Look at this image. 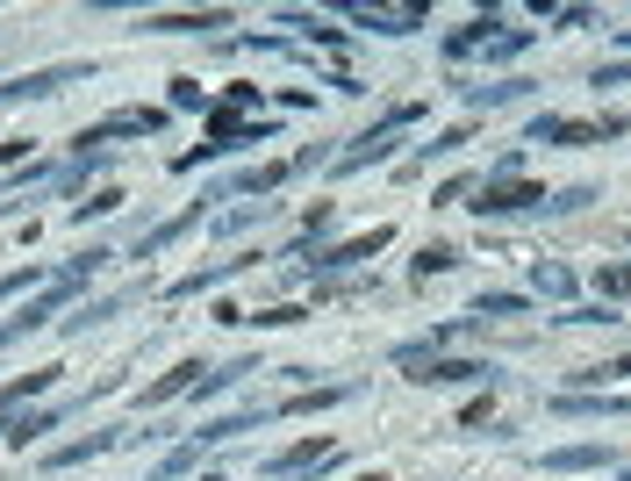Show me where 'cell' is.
Instances as JSON below:
<instances>
[{
    "label": "cell",
    "mask_w": 631,
    "mask_h": 481,
    "mask_svg": "<svg viewBox=\"0 0 631 481\" xmlns=\"http://www.w3.org/2000/svg\"><path fill=\"white\" fill-rule=\"evenodd\" d=\"M101 266H108V252H101V244H86V252L72 258V266H58V274H51V288L36 294V302H22V310L8 316V324H0V345H15V338H29V330L58 324V310H65L72 294H80V288H86V280H94V274H101Z\"/></svg>",
    "instance_id": "1"
},
{
    "label": "cell",
    "mask_w": 631,
    "mask_h": 481,
    "mask_svg": "<svg viewBox=\"0 0 631 481\" xmlns=\"http://www.w3.org/2000/svg\"><path fill=\"white\" fill-rule=\"evenodd\" d=\"M488 58V65H502V58H517V51H531V29H510V22H495V15H474L466 29H452L445 36V58Z\"/></svg>",
    "instance_id": "2"
},
{
    "label": "cell",
    "mask_w": 631,
    "mask_h": 481,
    "mask_svg": "<svg viewBox=\"0 0 631 481\" xmlns=\"http://www.w3.org/2000/svg\"><path fill=\"white\" fill-rule=\"evenodd\" d=\"M94 58H65V65H44V72H22V80H0V108L15 101H51V94H65V86H86L94 80Z\"/></svg>",
    "instance_id": "3"
},
{
    "label": "cell",
    "mask_w": 631,
    "mask_h": 481,
    "mask_svg": "<svg viewBox=\"0 0 631 481\" xmlns=\"http://www.w3.org/2000/svg\"><path fill=\"white\" fill-rule=\"evenodd\" d=\"M424 116V101H410V108H395L388 122H374V130H366V137H352L338 152V172H366V166H380V158H388V144H395V130H410V122Z\"/></svg>",
    "instance_id": "4"
},
{
    "label": "cell",
    "mask_w": 631,
    "mask_h": 481,
    "mask_svg": "<svg viewBox=\"0 0 631 481\" xmlns=\"http://www.w3.org/2000/svg\"><path fill=\"white\" fill-rule=\"evenodd\" d=\"M410 366L416 388H474V381H488L495 388V366L488 360H438V352H424V360H402Z\"/></svg>",
    "instance_id": "5"
},
{
    "label": "cell",
    "mask_w": 631,
    "mask_h": 481,
    "mask_svg": "<svg viewBox=\"0 0 631 481\" xmlns=\"http://www.w3.org/2000/svg\"><path fill=\"white\" fill-rule=\"evenodd\" d=\"M631 122L624 116H603V122H574V116H538L531 122V144H603V137H624Z\"/></svg>",
    "instance_id": "6"
},
{
    "label": "cell",
    "mask_w": 631,
    "mask_h": 481,
    "mask_svg": "<svg viewBox=\"0 0 631 481\" xmlns=\"http://www.w3.org/2000/svg\"><path fill=\"white\" fill-rule=\"evenodd\" d=\"M546 202H553V194L531 188V180H488V188H481V202H466V208L488 224V216H524V208H538V216H546Z\"/></svg>",
    "instance_id": "7"
},
{
    "label": "cell",
    "mask_w": 631,
    "mask_h": 481,
    "mask_svg": "<svg viewBox=\"0 0 631 481\" xmlns=\"http://www.w3.org/2000/svg\"><path fill=\"white\" fill-rule=\"evenodd\" d=\"M158 130H166V108H116L108 122L80 130V152H86V144L101 152V144H116V137H158Z\"/></svg>",
    "instance_id": "8"
},
{
    "label": "cell",
    "mask_w": 631,
    "mask_h": 481,
    "mask_svg": "<svg viewBox=\"0 0 631 481\" xmlns=\"http://www.w3.org/2000/svg\"><path fill=\"white\" fill-rule=\"evenodd\" d=\"M344 15H359L374 36H416L424 29V8H374V0H338Z\"/></svg>",
    "instance_id": "9"
},
{
    "label": "cell",
    "mask_w": 631,
    "mask_h": 481,
    "mask_svg": "<svg viewBox=\"0 0 631 481\" xmlns=\"http://www.w3.org/2000/svg\"><path fill=\"white\" fill-rule=\"evenodd\" d=\"M144 29L151 36H216V29H230V8H180V15H144Z\"/></svg>",
    "instance_id": "10"
},
{
    "label": "cell",
    "mask_w": 631,
    "mask_h": 481,
    "mask_svg": "<svg viewBox=\"0 0 631 481\" xmlns=\"http://www.w3.org/2000/svg\"><path fill=\"white\" fill-rule=\"evenodd\" d=\"M388 238H395V230H388V224H374L366 238H344V244H330V252H316V266H324V274H338V266H359V258L388 252Z\"/></svg>",
    "instance_id": "11"
},
{
    "label": "cell",
    "mask_w": 631,
    "mask_h": 481,
    "mask_svg": "<svg viewBox=\"0 0 631 481\" xmlns=\"http://www.w3.org/2000/svg\"><path fill=\"white\" fill-rule=\"evenodd\" d=\"M208 137H216V152H238V144H274V122H244V116H230V108H216Z\"/></svg>",
    "instance_id": "12"
},
{
    "label": "cell",
    "mask_w": 631,
    "mask_h": 481,
    "mask_svg": "<svg viewBox=\"0 0 631 481\" xmlns=\"http://www.w3.org/2000/svg\"><path fill=\"white\" fill-rule=\"evenodd\" d=\"M130 302H144V288H122V294H101V302H80L72 316H58V330H94V324H108V316H122Z\"/></svg>",
    "instance_id": "13"
},
{
    "label": "cell",
    "mask_w": 631,
    "mask_h": 481,
    "mask_svg": "<svg viewBox=\"0 0 631 481\" xmlns=\"http://www.w3.org/2000/svg\"><path fill=\"white\" fill-rule=\"evenodd\" d=\"M202 374H208V366L202 360H180V366H172V374H158L151 381V388H144V410H158V402H172V396H187V388H202Z\"/></svg>",
    "instance_id": "14"
},
{
    "label": "cell",
    "mask_w": 631,
    "mask_h": 481,
    "mask_svg": "<svg viewBox=\"0 0 631 481\" xmlns=\"http://www.w3.org/2000/svg\"><path fill=\"white\" fill-rule=\"evenodd\" d=\"M244 266H258V252H238V258H216V266H202V274H187V280H172V302H187V294H202V288H216V280H230V274H244Z\"/></svg>",
    "instance_id": "15"
},
{
    "label": "cell",
    "mask_w": 631,
    "mask_h": 481,
    "mask_svg": "<svg viewBox=\"0 0 631 481\" xmlns=\"http://www.w3.org/2000/svg\"><path fill=\"white\" fill-rule=\"evenodd\" d=\"M330 460H338V446H330V438H302L294 453L266 460V474H308V467H330Z\"/></svg>",
    "instance_id": "16"
},
{
    "label": "cell",
    "mask_w": 631,
    "mask_h": 481,
    "mask_svg": "<svg viewBox=\"0 0 631 481\" xmlns=\"http://www.w3.org/2000/svg\"><path fill=\"white\" fill-rule=\"evenodd\" d=\"M108 446H122V431H94V438H72V446L44 453V467H80V460H101Z\"/></svg>",
    "instance_id": "17"
},
{
    "label": "cell",
    "mask_w": 631,
    "mask_h": 481,
    "mask_svg": "<svg viewBox=\"0 0 631 481\" xmlns=\"http://www.w3.org/2000/svg\"><path fill=\"white\" fill-rule=\"evenodd\" d=\"M531 86H538V80H481V86H460V94H466V108H510V101H524V94H531Z\"/></svg>",
    "instance_id": "18"
},
{
    "label": "cell",
    "mask_w": 631,
    "mask_h": 481,
    "mask_svg": "<svg viewBox=\"0 0 631 481\" xmlns=\"http://www.w3.org/2000/svg\"><path fill=\"white\" fill-rule=\"evenodd\" d=\"M51 381H58V366H29L22 381H8V388H0V424H8V410H22L29 396H44Z\"/></svg>",
    "instance_id": "19"
},
{
    "label": "cell",
    "mask_w": 631,
    "mask_h": 481,
    "mask_svg": "<svg viewBox=\"0 0 631 481\" xmlns=\"http://www.w3.org/2000/svg\"><path fill=\"white\" fill-rule=\"evenodd\" d=\"M560 417H631V396H560Z\"/></svg>",
    "instance_id": "20"
},
{
    "label": "cell",
    "mask_w": 631,
    "mask_h": 481,
    "mask_svg": "<svg viewBox=\"0 0 631 481\" xmlns=\"http://www.w3.org/2000/svg\"><path fill=\"white\" fill-rule=\"evenodd\" d=\"M553 474H581V467H610V446H553L546 453Z\"/></svg>",
    "instance_id": "21"
},
{
    "label": "cell",
    "mask_w": 631,
    "mask_h": 481,
    "mask_svg": "<svg viewBox=\"0 0 631 481\" xmlns=\"http://www.w3.org/2000/svg\"><path fill=\"white\" fill-rule=\"evenodd\" d=\"M460 144H474V122H460V130H438V137H430V144H424V152H416V158H410V166H402V172H424L430 158H452V152H460Z\"/></svg>",
    "instance_id": "22"
},
{
    "label": "cell",
    "mask_w": 631,
    "mask_h": 481,
    "mask_svg": "<svg viewBox=\"0 0 631 481\" xmlns=\"http://www.w3.org/2000/svg\"><path fill=\"white\" fill-rule=\"evenodd\" d=\"M194 224H202V202H194V208H187V216H172V224H166V230H151V238H144V244H137V258H151V252H166V244H172V238H187V230H194Z\"/></svg>",
    "instance_id": "23"
},
{
    "label": "cell",
    "mask_w": 631,
    "mask_h": 481,
    "mask_svg": "<svg viewBox=\"0 0 631 481\" xmlns=\"http://www.w3.org/2000/svg\"><path fill=\"white\" fill-rule=\"evenodd\" d=\"M596 294H603V302H624V294H631V258H610V266H596Z\"/></svg>",
    "instance_id": "24"
},
{
    "label": "cell",
    "mask_w": 631,
    "mask_h": 481,
    "mask_svg": "<svg viewBox=\"0 0 631 481\" xmlns=\"http://www.w3.org/2000/svg\"><path fill=\"white\" fill-rule=\"evenodd\" d=\"M58 424H65V410H29L22 424H8V438H15V446H29V438H44V431H58Z\"/></svg>",
    "instance_id": "25"
},
{
    "label": "cell",
    "mask_w": 631,
    "mask_h": 481,
    "mask_svg": "<svg viewBox=\"0 0 631 481\" xmlns=\"http://www.w3.org/2000/svg\"><path fill=\"white\" fill-rule=\"evenodd\" d=\"M22 288H51V266H15V274H0V302H8V294H22Z\"/></svg>",
    "instance_id": "26"
},
{
    "label": "cell",
    "mask_w": 631,
    "mask_h": 481,
    "mask_svg": "<svg viewBox=\"0 0 631 481\" xmlns=\"http://www.w3.org/2000/svg\"><path fill=\"white\" fill-rule=\"evenodd\" d=\"M244 374H258V360H230V366H216V374H202V396H222V388H238Z\"/></svg>",
    "instance_id": "27"
},
{
    "label": "cell",
    "mask_w": 631,
    "mask_h": 481,
    "mask_svg": "<svg viewBox=\"0 0 631 481\" xmlns=\"http://www.w3.org/2000/svg\"><path fill=\"white\" fill-rule=\"evenodd\" d=\"M610 381H631V360H603V366H581L574 388H610Z\"/></svg>",
    "instance_id": "28"
},
{
    "label": "cell",
    "mask_w": 631,
    "mask_h": 481,
    "mask_svg": "<svg viewBox=\"0 0 631 481\" xmlns=\"http://www.w3.org/2000/svg\"><path fill=\"white\" fill-rule=\"evenodd\" d=\"M308 310H294V302H280V310H244V324L252 330H288V324H302Z\"/></svg>",
    "instance_id": "29"
},
{
    "label": "cell",
    "mask_w": 631,
    "mask_h": 481,
    "mask_svg": "<svg viewBox=\"0 0 631 481\" xmlns=\"http://www.w3.org/2000/svg\"><path fill=\"white\" fill-rule=\"evenodd\" d=\"M452 266H460V252H452V244H424V252H416V274H452Z\"/></svg>",
    "instance_id": "30"
},
{
    "label": "cell",
    "mask_w": 631,
    "mask_h": 481,
    "mask_svg": "<svg viewBox=\"0 0 631 481\" xmlns=\"http://www.w3.org/2000/svg\"><path fill=\"white\" fill-rule=\"evenodd\" d=\"M280 22H288V29H308V36H316V44H344V29H330V22L302 15V8H288V15H280Z\"/></svg>",
    "instance_id": "31"
},
{
    "label": "cell",
    "mask_w": 631,
    "mask_h": 481,
    "mask_svg": "<svg viewBox=\"0 0 631 481\" xmlns=\"http://www.w3.org/2000/svg\"><path fill=\"white\" fill-rule=\"evenodd\" d=\"M588 202H596V188H560L546 202V216H574V208H588Z\"/></svg>",
    "instance_id": "32"
},
{
    "label": "cell",
    "mask_w": 631,
    "mask_h": 481,
    "mask_svg": "<svg viewBox=\"0 0 631 481\" xmlns=\"http://www.w3.org/2000/svg\"><path fill=\"white\" fill-rule=\"evenodd\" d=\"M538 294H574V274H567V266H546V258H538Z\"/></svg>",
    "instance_id": "33"
},
{
    "label": "cell",
    "mask_w": 631,
    "mask_h": 481,
    "mask_svg": "<svg viewBox=\"0 0 631 481\" xmlns=\"http://www.w3.org/2000/svg\"><path fill=\"white\" fill-rule=\"evenodd\" d=\"M524 294H481V316H524Z\"/></svg>",
    "instance_id": "34"
},
{
    "label": "cell",
    "mask_w": 631,
    "mask_h": 481,
    "mask_svg": "<svg viewBox=\"0 0 631 481\" xmlns=\"http://www.w3.org/2000/svg\"><path fill=\"white\" fill-rule=\"evenodd\" d=\"M560 324H617V310L610 302H581V310H567Z\"/></svg>",
    "instance_id": "35"
},
{
    "label": "cell",
    "mask_w": 631,
    "mask_h": 481,
    "mask_svg": "<svg viewBox=\"0 0 631 481\" xmlns=\"http://www.w3.org/2000/svg\"><path fill=\"white\" fill-rule=\"evenodd\" d=\"M116 208H122V194L101 188V194H86V202H80V224H86V216H116Z\"/></svg>",
    "instance_id": "36"
},
{
    "label": "cell",
    "mask_w": 631,
    "mask_h": 481,
    "mask_svg": "<svg viewBox=\"0 0 631 481\" xmlns=\"http://www.w3.org/2000/svg\"><path fill=\"white\" fill-rule=\"evenodd\" d=\"M553 22H560V29H588V22H596V8H553Z\"/></svg>",
    "instance_id": "37"
},
{
    "label": "cell",
    "mask_w": 631,
    "mask_h": 481,
    "mask_svg": "<svg viewBox=\"0 0 631 481\" xmlns=\"http://www.w3.org/2000/svg\"><path fill=\"white\" fill-rule=\"evenodd\" d=\"M172 108H202V80H172Z\"/></svg>",
    "instance_id": "38"
},
{
    "label": "cell",
    "mask_w": 631,
    "mask_h": 481,
    "mask_svg": "<svg viewBox=\"0 0 631 481\" xmlns=\"http://www.w3.org/2000/svg\"><path fill=\"white\" fill-rule=\"evenodd\" d=\"M466 194H474V180H445V188H438V208H460Z\"/></svg>",
    "instance_id": "39"
},
{
    "label": "cell",
    "mask_w": 631,
    "mask_h": 481,
    "mask_svg": "<svg viewBox=\"0 0 631 481\" xmlns=\"http://www.w3.org/2000/svg\"><path fill=\"white\" fill-rule=\"evenodd\" d=\"M596 86H631V58L624 65H596Z\"/></svg>",
    "instance_id": "40"
},
{
    "label": "cell",
    "mask_w": 631,
    "mask_h": 481,
    "mask_svg": "<svg viewBox=\"0 0 631 481\" xmlns=\"http://www.w3.org/2000/svg\"><path fill=\"white\" fill-rule=\"evenodd\" d=\"M359 481H388V474H359Z\"/></svg>",
    "instance_id": "41"
},
{
    "label": "cell",
    "mask_w": 631,
    "mask_h": 481,
    "mask_svg": "<svg viewBox=\"0 0 631 481\" xmlns=\"http://www.w3.org/2000/svg\"><path fill=\"white\" fill-rule=\"evenodd\" d=\"M0 438H8V424H0Z\"/></svg>",
    "instance_id": "42"
},
{
    "label": "cell",
    "mask_w": 631,
    "mask_h": 481,
    "mask_svg": "<svg viewBox=\"0 0 631 481\" xmlns=\"http://www.w3.org/2000/svg\"><path fill=\"white\" fill-rule=\"evenodd\" d=\"M624 481H631V474H624Z\"/></svg>",
    "instance_id": "43"
}]
</instances>
